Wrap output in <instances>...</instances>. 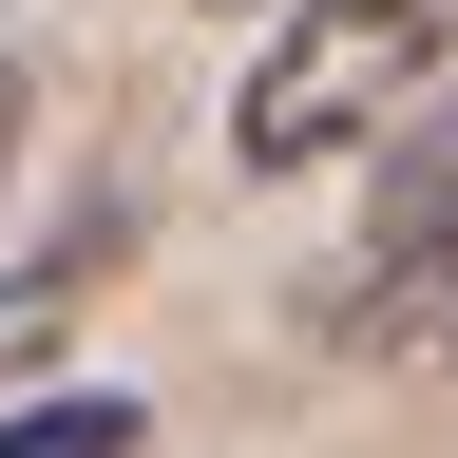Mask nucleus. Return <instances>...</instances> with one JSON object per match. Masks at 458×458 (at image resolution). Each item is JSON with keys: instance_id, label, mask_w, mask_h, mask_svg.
Returning a JSON list of instances; mask_svg holds the SVG:
<instances>
[{"instance_id": "obj_1", "label": "nucleus", "mask_w": 458, "mask_h": 458, "mask_svg": "<svg viewBox=\"0 0 458 458\" xmlns=\"http://www.w3.org/2000/svg\"><path fill=\"white\" fill-rule=\"evenodd\" d=\"M458 57V0H286L229 77V153L249 172H325V153H382V114Z\"/></svg>"}, {"instance_id": "obj_5", "label": "nucleus", "mask_w": 458, "mask_h": 458, "mask_svg": "<svg viewBox=\"0 0 458 458\" xmlns=\"http://www.w3.org/2000/svg\"><path fill=\"white\" fill-rule=\"evenodd\" d=\"M20 114H38V77H20V38H0V153H20Z\"/></svg>"}, {"instance_id": "obj_4", "label": "nucleus", "mask_w": 458, "mask_h": 458, "mask_svg": "<svg viewBox=\"0 0 458 458\" xmlns=\"http://www.w3.org/2000/svg\"><path fill=\"white\" fill-rule=\"evenodd\" d=\"M153 420H134V401H114V382H77V401H38V420H0V458H134Z\"/></svg>"}, {"instance_id": "obj_2", "label": "nucleus", "mask_w": 458, "mask_h": 458, "mask_svg": "<svg viewBox=\"0 0 458 458\" xmlns=\"http://www.w3.org/2000/svg\"><path fill=\"white\" fill-rule=\"evenodd\" d=\"M344 344H458V57L382 134V210H363V267H344Z\"/></svg>"}, {"instance_id": "obj_6", "label": "nucleus", "mask_w": 458, "mask_h": 458, "mask_svg": "<svg viewBox=\"0 0 458 458\" xmlns=\"http://www.w3.org/2000/svg\"><path fill=\"white\" fill-rule=\"evenodd\" d=\"M439 363H458V344H439Z\"/></svg>"}, {"instance_id": "obj_3", "label": "nucleus", "mask_w": 458, "mask_h": 458, "mask_svg": "<svg viewBox=\"0 0 458 458\" xmlns=\"http://www.w3.org/2000/svg\"><path fill=\"white\" fill-rule=\"evenodd\" d=\"M114 249H134V191H96L77 229H38V249H20V267H0V382H20V363H38V344H57V325H77V306H96V267H114Z\"/></svg>"}]
</instances>
